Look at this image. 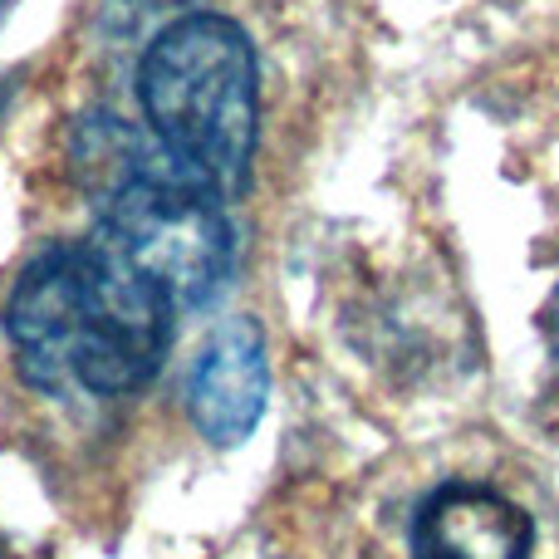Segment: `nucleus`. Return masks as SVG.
I'll use <instances>...</instances> for the list:
<instances>
[{
    "label": "nucleus",
    "instance_id": "nucleus-1",
    "mask_svg": "<svg viewBox=\"0 0 559 559\" xmlns=\"http://www.w3.org/2000/svg\"><path fill=\"white\" fill-rule=\"evenodd\" d=\"M177 309L98 241H69L25 265L5 334L39 388L133 393L163 368Z\"/></svg>",
    "mask_w": 559,
    "mask_h": 559
},
{
    "label": "nucleus",
    "instance_id": "nucleus-2",
    "mask_svg": "<svg viewBox=\"0 0 559 559\" xmlns=\"http://www.w3.org/2000/svg\"><path fill=\"white\" fill-rule=\"evenodd\" d=\"M138 104L182 173L216 197H241L251 182L261 84L255 49L236 20L182 15L147 45L138 64Z\"/></svg>",
    "mask_w": 559,
    "mask_h": 559
},
{
    "label": "nucleus",
    "instance_id": "nucleus-3",
    "mask_svg": "<svg viewBox=\"0 0 559 559\" xmlns=\"http://www.w3.org/2000/svg\"><path fill=\"white\" fill-rule=\"evenodd\" d=\"M98 246L118 255L173 309H192L222 289L231 271V222L222 197L182 167L133 163L104 187Z\"/></svg>",
    "mask_w": 559,
    "mask_h": 559
},
{
    "label": "nucleus",
    "instance_id": "nucleus-4",
    "mask_svg": "<svg viewBox=\"0 0 559 559\" xmlns=\"http://www.w3.org/2000/svg\"><path fill=\"white\" fill-rule=\"evenodd\" d=\"M271 397V358H265V329L255 319H226L202 344L187 383L197 432L212 447H236L255 432Z\"/></svg>",
    "mask_w": 559,
    "mask_h": 559
},
{
    "label": "nucleus",
    "instance_id": "nucleus-5",
    "mask_svg": "<svg viewBox=\"0 0 559 559\" xmlns=\"http://www.w3.org/2000/svg\"><path fill=\"white\" fill-rule=\"evenodd\" d=\"M413 540L423 559H525L535 525L501 491L456 481L423 501Z\"/></svg>",
    "mask_w": 559,
    "mask_h": 559
},
{
    "label": "nucleus",
    "instance_id": "nucleus-6",
    "mask_svg": "<svg viewBox=\"0 0 559 559\" xmlns=\"http://www.w3.org/2000/svg\"><path fill=\"white\" fill-rule=\"evenodd\" d=\"M540 324H545V344H550V354L559 358V289H555V295H550V305H545Z\"/></svg>",
    "mask_w": 559,
    "mask_h": 559
},
{
    "label": "nucleus",
    "instance_id": "nucleus-7",
    "mask_svg": "<svg viewBox=\"0 0 559 559\" xmlns=\"http://www.w3.org/2000/svg\"><path fill=\"white\" fill-rule=\"evenodd\" d=\"M0 15H5V0H0Z\"/></svg>",
    "mask_w": 559,
    "mask_h": 559
}]
</instances>
